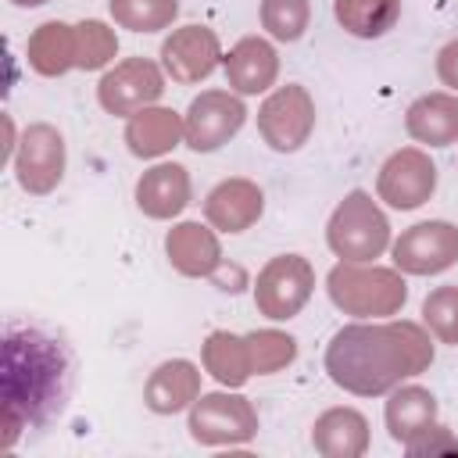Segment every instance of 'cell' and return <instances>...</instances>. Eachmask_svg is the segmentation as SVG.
Wrapping results in <instances>:
<instances>
[{"instance_id":"obj_9","label":"cell","mask_w":458,"mask_h":458,"mask_svg":"<svg viewBox=\"0 0 458 458\" xmlns=\"http://www.w3.org/2000/svg\"><path fill=\"white\" fill-rule=\"evenodd\" d=\"M247 122V107L240 93L229 89H204L200 97L190 100L182 114V143L197 154H211L225 147Z\"/></svg>"},{"instance_id":"obj_14","label":"cell","mask_w":458,"mask_h":458,"mask_svg":"<svg viewBox=\"0 0 458 458\" xmlns=\"http://www.w3.org/2000/svg\"><path fill=\"white\" fill-rule=\"evenodd\" d=\"M165 254H168L172 268L179 276H190V279H218V272L225 268L215 229H208L200 222L172 225L165 236Z\"/></svg>"},{"instance_id":"obj_23","label":"cell","mask_w":458,"mask_h":458,"mask_svg":"<svg viewBox=\"0 0 458 458\" xmlns=\"http://www.w3.org/2000/svg\"><path fill=\"white\" fill-rule=\"evenodd\" d=\"M29 68L43 79H57L75 68V25L64 21H43L29 43H25Z\"/></svg>"},{"instance_id":"obj_11","label":"cell","mask_w":458,"mask_h":458,"mask_svg":"<svg viewBox=\"0 0 458 458\" xmlns=\"http://www.w3.org/2000/svg\"><path fill=\"white\" fill-rule=\"evenodd\" d=\"M390 254H394V268L404 272V276H437V272H447L458 261V225L440 222V218L419 222V225L404 229L394 240Z\"/></svg>"},{"instance_id":"obj_31","label":"cell","mask_w":458,"mask_h":458,"mask_svg":"<svg viewBox=\"0 0 458 458\" xmlns=\"http://www.w3.org/2000/svg\"><path fill=\"white\" fill-rule=\"evenodd\" d=\"M404 451L411 454V458H433V454H458V440L437 422V426H429L422 437H415L411 444H404Z\"/></svg>"},{"instance_id":"obj_22","label":"cell","mask_w":458,"mask_h":458,"mask_svg":"<svg viewBox=\"0 0 458 458\" xmlns=\"http://www.w3.org/2000/svg\"><path fill=\"white\" fill-rule=\"evenodd\" d=\"M383 419L390 437L404 447L415 437H422L429 426H437V397L426 386H394Z\"/></svg>"},{"instance_id":"obj_13","label":"cell","mask_w":458,"mask_h":458,"mask_svg":"<svg viewBox=\"0 0 458 458\" xmlns=\"http://www.w3.org/2000/svg\"><path fill=\"white\" fill-rule=\"evenodd\" d=\"M222 43L215 29L208 25H182L172 29V36L161 43V68L172 75L179 86H197L204 82L218 64H222Z\"/></svg>"},{"instance_id":"obj_30","label":"cell","mask_w":458,"mask_h":458,"mask_svg":"<svg viewBox=\"0 0 458 458\" xmlns=\"http://www.w3.org/2000/svg\"><path fill=\"white\" fill-rule=\"evenodd\" d=\"M422 322L440 340L458 347V286H437L422 301Z\"/></svg>"},{"instance_id":"obj_21","label":"cell","mask_w":458,"mask_h":458,"mask_svg":"<svg viewBox=\"0 0 458 458\" xmlns=\"http://www.w3.org/2000/svg\"><path fill=\"white\" fill-rule=\"evenodd\" d=\"M404 129L415 143H426V147L458 143V93L447 89V93L419 97L404 114Z\"/></svg>"},{"instance_id":"obj_18","label":"cell","mask_w":458,"mask_h":458,"mask_svg":"<svg viewBox=\"0 0 458 458\" xmlns=\"http://www.w3.org/2000/svg\"><path fill=\"white\" fill-rule=\"evenodd\" d=\"M197 397H200V369L186 358L161 361L143 386V404L154 415H175L190 408Z\"/></svg>"},{"instance_id":"obj_33","label":"cell","mask_w":458,"mask_h":458,"mask_svg":"<svg viewBox=\"0 0 458 458\" xmlns=\"http://www.w3.org/2000/svg\"><path fill=\"white\" fill-rule=\"evenodd\" d=\"M14 7H39V4H50V0H11Z\"/></svg>"},{"instance_id":"obj_20","label":"cell","mask_w":458,"mask_h":458,"mask_svg":"<svg viewBox=\"0 0 458 458\" xmlns=\"http://www.w3.org/2000/svg\"><path fill=\"white\" fill-rule=\"evenodd\" d=\"M311 444L326 458H361L369 451V419L358 408H329L315 419Z\"/></svg>"},{"instance_id":"obj_10","label":"cell","mask_w":458,"mask_h":458,"mask_svg":"<svg viewBox=\"0 0 458 458\" xmlns=\"http://www.w3.org/2000/svg\"><path fill=\"white\" fill-rule=\"evenodd\" d=\"M379 200H386L394 211H415L437 193V165L422 147H401L394 150L376 179Z\"/></svg>"},{"instance_id":"obj_27","label":"cell","mask_w":458,"mask_h":458,"mask_svg":"<svg viewBox=\"0 0 458 458\" xmlns=\"http://www.w3.org/2000/svg\"><path fill=\"white\" fill-rule=\"evenodd\" d=\"M118 54V36L111 25L97 21V18H86L75 25V68L82 72H97V68H107Z\"/></svg>"},{"instance_id":"obj_19","label":"cell","mask_w":458,"mask_h":458,"mask_svg":"<svg viewBox=\"0 0 458 458\" xmlns=\"http://www.w3.org/2000/svg\"><path fill=\"white\" fill-rule=\"evenodd\" d=\"M182 143V114L172 107H143L125 122V147L132 157H161Z\"/></svg>"},{"instance_id":"obj_29","label":"cell","mask_w":458,"mask_h":458,"mask_svg":"<svg viewBox=\"0 0 458 458\" xmlns=\"http://www.w3.org/2000/svg\"><path fill=\"white\" fill-rule=\"evenodd\" d=\"M311 21L308 0H261V29L279 43H297Z\"/></svg>"},{"instance_id":"obj_1","label":"cell","mask_w":458,"mask_h":458,"mask_svg":"<svg viewBox=\"0 0 458 458\" xmlns=\"http://www.w3.org/2000/svg\"><path fill=\"white\" fill-rule=\"evenodd\" d=\"M433 365L429 333L419 322H351L326 347L329 379L354 397H379Z\"/></svg>"},{"instance_id":"obj_16","label":"cell","mask_w":458,"mask_h":458,"mask_svg":"<svg viewBox=\"0 0 458 458\" xmlns=\"http://www.w3.org/2000/svg\"><path fill=\"white\" fill-rule=\"evenodd\" d=\"M222 68H225V82H229L233 93L254 97V93H265L279 79V54H276V47L268 39L243 36L222 57Z\"/></svg>"},{"instance_id":"obj_32","label":"cell","mask_w":458,"mask_h":458,"mask_svg":"<svg viewBox=\"0 0 458 458\" xmlns=\"http://www.w3.org/2000/svg\"><path fill=\"white\" fill-rule=\"evenodd\" d=\"M437 75H440V82L451 93H458V39H451V43L440 47V54H437Z\"/></svg>"},{"instance_id":"obj_5","label":"cell","mask_w":458,"mask_h":458,"mask_svg":"<svg viewBox=\"0 0 458 458\" xmlns=\"http://www.w3.org/2000/svg\"><path fill=\"white\" fill-rule=\"evenodd\" d=\"M190 437L204 447H233L258 437V411L243 394H200L190 404Z\"/></svg>"},{"instance_id":"obj_2","label":"cell","mask_w":458,"mask_h":458,"mask_svg":"<svg viewBox=\"0 0 458 458\" xmlns=\"http://www.w3.org/2000/svg\"><path fill=\"white\" fill-rule=\"evenodd\" d=\"M75 386L72 347L32 322H14L4 329L0 344V408L25 419L29 429L50 426Z\"/></svg>"},{"instance_id":"obj_24","label":"cell","mask_w":458,"mask_h":458,"mask_svg":"<svg viewBox=\"0 0 458 458\" xmlns=\"http://www.w3.org/2000/svg\"><path fill=\"white\" fill-rule=\"evenodd\" d=\"M200 361H204V369H208L222 386H229V390L243 386V383L254 376L247 336H236V333H229V329L208 333V340H204V347H200Z\"/></svg>"},{"instance_id":"obj_25","label":"cell","mask_w":458,"mask_h":458,"mask_svg":"<svg viewBox=\"0 0 458 458\" xmlns=\"http://www.w3.org/2000/svg\"><path fill=\"white\" fill-rule=\"evenodd\" d=\"M333 14L344 32L358 39H379L397 25L401 0H333Z\"/></svg>"},{"instance_id":"obj_6","label":"cell","mask_w":458,"mask_h":458,"mask_svg":"<svg viewBox=\"0 0 458 458\" xmlns=\"http://www.w3.org/2000/svg\"><path fill=\"white\" fill-rule=\"evenodd\" d=\"M311 290H315L311 261L301 254H279L254 279V308L272 322H286L301 315Z\"/></svg>"},{"instance_id":"obj_8","label":"cell","mask_w":458,"mask_h":458,"mask_svg":"<svg viewBox=\"0 0 458 458\" xmlns=\"http://www.w3.org/2000/svg\"><path fill=\"white\" fill-rule=\"evenodd\" d=\"M258 132L279 154L301 150L315 132V100H311V93L297 82H286L276 93H268V100L258 107Z\"/></svg>"},{"instance_id":"obj_3","label":"cell","mask_w":458,"mask_h":458,"mask_svg":"<svg viewBox=\"0 0 458 458\" xmlns=\"http://www.w3.org/2000/svg\"><path fill=\"white\" fill-rule=\"evenodd\" d=\"M329 301L354 318L397 315L408 301V283L397 268H379L372 261H340L326 276Z\"/></svg>"},{"instance_id":"obj_17","label":"cell","mask_w":458,"mask_h":458,"mask_svg":"<svg viewBox=\"0 0 458 458\" xmlns=\"http://www.w3.org/2000/svg\"><path fill=\"white\" fill-rule=\"evenodd\" d=\"M190 172L179 165V161H161L154 168H147L136 182V208L147 215V218H175L186 204H190Z\"/></svg>"},{"instance_id":"obj_12","label":"cell","mask_w":458,"mask_h":458,"mask_svg":"<svg viewBox=\"0 0 458 458\" xmlns=\"http://www.w3.org/2000/svg\"><path fill=\"white\" fill-rule=\"evenodd\" d=\"M165 93V75L154 61L147 57H125L114 68L104 72V79L97 82V100L107 114L129 118L150 104H157V97Z\"/></svg>"},{"instance_id":"obj_7","label":"cell","mask_w":458,"mask_h":458,"mask_svg":"<svg viewBox=\"0 0 458 458\" xmlns=\"http://www.w3.org/2000/svg\"><path fill=\"white\" fill-rule=\"evenodd\" d=\"M64 165H68V150H64L61 129H54L50 122L25 125V132L14 147V179H18V186L32 197H47L64 179Z\"/></svg>"},{"instance_id":"obj_15","label":"cell","mask_w":458,"mask_h":458,"mask_svg":"<svg viewBox=\"0 0 458 458\" xmlns=\"http://www.w3.org/2000/svg\"><path fill=\"white\" fill-rule=\"evenodd\" d=\"M261 211H265V193L258 182L243 175L222 179L204 200V218L218 233H243L261 218Z\"/></svg>"},{"instance_id":"obj_4","label":"cell","mask_w":458,"mask_h":458,"mask_svg":"<svg viewBox=\"0 0 458 458\" xmlns=\"http://www.w3.org/2000/svg\"><path fill=\"white\" fill-rule=\"evenodd\" d=\"M326 243L340 261H376L390 247V222L365 190H351L329 215Z\"/></svg>"},{"instance_id":"obj_28","label":"cell","mask_w":458,"mask_h":458,"mask_svg":"<svg viewBox=\"0 0 458 458\" xmlns=\"http://www.w3.org/2000/svg\"><path fill=\"white\" fill-rule=\"evenodd\" d=\"M247 347H250V369L258 376H272L279 369H286L297 358V340L283 329H258L247 333Z\"/></svg>"},{"instance_id":"obj_26","label":"cell","mask_w":458,"mask_h":458,"mask_svg":"<svg viewBox=\"0 0 458 458\" xmlns=\"http://www.w3.org/2000/svg\"><path fill=\"white\" fill-rule=\"evenodd\" d=\"M107 11L129 32H161L175 21L179 0H107Z\"/></svg>"}]
</instances>
